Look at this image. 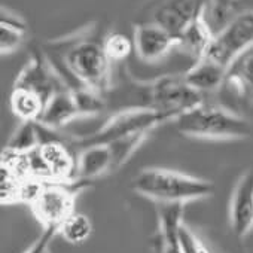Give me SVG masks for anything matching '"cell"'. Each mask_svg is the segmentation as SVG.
<instances>
[{"mask_svg": "<svg viewBox=\"0 0 253 253\" xmlns=\"http://www.w3.org/2000/svg\"><path fill=\"white\" fill-rule=\"evenodd\" d=\"M133 189L139 195L161 204L183 206L191 201L211 197L214 185L210 180L176 170L148 167L136 174L133 179Z\"/></svg>", "mask_w": 253, "mask_h": 253, "instance_id": "1", "label": "cell"}, {"mask_svg": "<svg viewBox=\"0 0 253 253\" xmlns=\"http://www.w3.org/2000/svg\"><path fill=\"white\" fill-rule=\"evenodd\" d=\"M176 128L192 139L249 140L253 139V122L217 104H200L176 119Z\"/></svg>", "mask_w": 253, "mask_h": 253, "instance_id": "2", "label": "cell"}, {"mask_svg": "<svg viewBox=\"0 0 253 253\" xmlns=\"http://www.w3.org/2000/svg\"><path fill=\"white\" fill-rule=\"evenodd\" d=\"M58 43L63 48V63L79 86L104 95L112 86V61L103 45L86 35H75Z\"/></svg>", "mask_w": 253, "mask_h": 253, "instance_id": "3", "label": "cell"}, {"mask_svg": "<svg viewBox=\"0 0 253 253\" xmlns=\"http://www.w3.org/2000/svg\"><path fill=\"white\" fill-rule=\"evenodd\" d=\"M171 119L169 115L151 107H130L110 116L100 128L91 134L73 139L79 149L91 145H107L136 134H148L155 126Z\"/></svg>", "mask_w": 253, "mask_h": 253, "instance_id": "4", "label": "cell"}, {"mask_svg": "<svg viewBox=\"0 0 253 253\" xmlns=\"http://www.w3.org/2000/svg\"><path fill=\"white\" fill-rule=\"evenodd\" d=\"M89 182H41L32 195L29 206L33 216L43 228H60L75 213L76 197Z\"/></svg>", "mask_w": 253, "mask_h": 253, "instance_id": "5", "label": "cell"}, {"mask_svg": "<svg viewBox=\"0 0 253 253\" xmlns=\"http://www.w3.org/2000/svg\"><path fill=\"white\" fill-rule=\"evenodd\" d=\"M253 46V9L243 11L214 33L207 58L228 70L231 63L246 49Z\"/></svg>", "mask_w": 253, "mask_h": 253, "instance_id": "6", "label": "cell"}, {"mask_svg": "<svg viewBox=\"0 0 253 253\" xmlns=\"http://www.w3.org/2000/svg\"><path fill=\"white\" fill-rule=\"evenodd\" d=\"M151 107L176 119L182 113L204 103V95L192 88L185 75H166L149 85Z\"/></svg>", "mask_w": 253, "mask_h": 253, "instance_id": "7", "label": "cell"}, {"mask_svg": "<svg viewBox=\"0 0 253 253\" xmlns=\"http://www.w3.org/2000/svg\"><path fill=\"white\" fill-rule=\"evenodd\" d=\"M207 9L209 0H149L143 9V21L154 23L177 38Z\"/></svg>", "mask_w": 253, "mask_h": 253, "instance_id": "8", "label": "cell"}, {"mask_svg": "<svg viewBox=\"0 0 253 253\" xmlns=\"http://www.w3.org/2000/svg\"><path fill=\"white\" fill-rule=\"evenodd\" d=\"M15 86L27 88L41 95L46 104L61 89L67 88L52 63L43 54H33L15 79Z\"/></svg>", "mask_w": 253, "mask_h": 253, "instance_id": "9", "label": "cell"}, {"mask_svg": "<svg viewBox=\"0 0 253 253\" xmlns=\"http://www.w3.org/2000/svg\"><path fill=\"white\" fill-rule=\"evenodd\" d=\"M41 125L42 142L38 146L39 155L45 164L48 171L49 182H73L76 180V167H78V155H75L69 146L60 140L52 137H45V126Z\"/></svg>", "mask_w": 253, "mask_h": 253, "instance_id": "10", "label": "cell"}, {"mask_svg": "<svg viewBox=\"0 0 253 253\" xmlns=\"http://www.w3.org/2000/svg\"><path fill=\"white\" fill-rule=\"evenodd\" d=\"M229 226L237 238H246L253 231V170L243 173L229 201Z\"/></svg>", "mask_w": 253, "mask_h": 253, "instance_id": "11", "label": "cell"}, {"mask_svg": "<svg viewBox=\"0 0 253 253\" xmlns=\"http://www.w3.org/2000/svg\"><path fill=\"white\" fill-rule=\"evenodd\" d=\"M133 43L137 57L145 63H157L176 49V38L173 35L146 21H140L134 26Z\"/></svg>", "mask_w": 253, "mask_h": 253, "instance_id": "12", "label": "cell"}, {"mask_svg": "<svg viewBox=\"0 0 253 253\" xmlns=\"http://www.w3.org/2000/svg\"><path fill=\"white\" fill-rule=\"evenodd\" d=\"M116 170V157L112 143L91 145L79 149L76 180L89 182L92 179L115 173Z\"/></svg>", "mask_w": 253, "mask_h": 253, "instance_id": "13", "label": "cell"}, {"mask_svg": "<svg viewBox=\"0 0 253 253\" xmlns=\"http://www.w3.org/2000/svg\"><path fill=\"white\" fill-rule=\"evenodd\" d=\"M209 9L200 14L177 38H176V49L194 58V63L206 57L214 33L209 23Z\"/></svg>", "mask_w": 253, "mask_h": 253, "instance_id": "14", "label": "cell"}, {"mask_svg": "<svg viewBox=\"0 0 253 253\" xmlns=\"http://www.w3.org/2000/svg\"><path fill=\"white\" fill-rule=\"evenodd\" d=\"M223 85L234 91L241 100L253 104V46L231 63Z\"/></svg>", "mask_w": 253, "mask_h": 253, "instance_id": "15", "label": "cell"}, {"mask_svg": "<svg viewBox=\"0 0 253 253\" xmlns=\"http://www.w3.org/2000/svg\"><path fill=\"white\" fill-rule=\"evenodd\" d=\"M78 118H81V113L75 101L72 88H64L48 101L39 124L55 131Z\"/></svg>", "mask_w": 253, "mask_h": 253, "instance_id": "16", "label": "cell"}, {"mask_svg": "<svg viewBox=\"0 0 253 253\" xmlns=\"http://www.w3.org/2000/svg\"><path fill=\"white\" fill-rule=\"evenodd\" d=\"M29 27L21 15L2 6L0 12V54L8 55L18 51L27 39Z\"/></svg>", "mask_w": 253, "mask_h": 253, "instance_id": "17", "label": "cell"}, {"mask_svg": "<svg viewBox=\"0 0 253 253\" xmlns=\"http://www.w3.org/2000/svg\"><path fill=\"white\" fill-rule=\"evenodd\" d=\"M183 75L186 82L192 88L204 94V92L214 91L220 85H223L226 70L219 64H216L214 61H211L210 58L203 57L201 60L195 61L194 66Z\"/></svg>", "mask_w": 253, "mask_h": 253, "instance_id": "18", "label": "cell"}, {"mask_svg": "<svg viewBox=\"0 0 253 253\" xmlns=\"http://www.w3.org/2000/svg\"><path fill=\"white\" fill-rule=\"evenodd\" d=\"M9 104L12 113L21 122H39L46 107V101L41 95L27 88L15 85L9 97Z\"/></svg>", "mask_w": 253, "mask_h": 253, "instance_id": "19", "label": "cell"}, {"mask_svg": "<svg viewBox=\"0 0 253 253\" xmlns=\"http://www.w3.org/2000/svg\"><path fill=\"white\" fill-rule=\"evenodd\" d=\"M182 207L179 204H163L161 209V235L163 253H180L177 241V228L182 222Z\"/></svg>", "mask_w": 253, "mask_h": 253, "instance_id": "20", "label": "cell"}, {"mask_svg": "<svg viewBox=\"0 0 253 253\" xmlns=\"http://www.w3.org/2000/svg\"><path fill=\"white\" fill-rule=\"evenodd\" d=\"M41 142H42V134H41L39 122H21L6 145V152L26 154L38 148Z\"/></svg>", "mask_w": 253, "mask_h": 253, "instance_id": "21", "label": "cell"}, {"mask_svg": "<svg viewBox=\"0 0 253 253\" xmlns=\"http://www.w3.org/2000/svg\"><path fill=\"white\" fill-rule=\"evenodd\" d=\"M91 232H92L91 219L86 214L78 211L69 216L58 228V235H61L70 244H81L86 241Z\"/></svg>", "mask_w": 253, "mask_h": 253, "instance_id": "22", "label": "cell"}, {"mask_svg": "<svg viewBox=\"0 0 253 253\" xmlns=\"http://www.w3.org/2000/svg\"><path fill=\"white\" fill-rule=\"evenodd\" d=\"M75 101L78 104L81 118H89V116H97L104 110V100L103 95L88 89L85 86H76L72 88Z\"/></svg>", "mask_w": 253, "mask_h": 253, "instance_id": "23", "label": "cell"}, {"mask_svg": "<svg viewBox=\"0 0 253 253\" xmlns=\"http://www.w3.org/2000/svg\"><path fill=\"white\" fill-rule=\"evenodd\" d=\"M101 45H103L104 54L107 55V58L112 63L124 61L125 58H128V55L131 54V51L134 48V43L122 33H116V32L109 33L103 39Z\"/></svg>", "mask_w": 253, "mask_h": 253, "instance_id": "24", "label": "cell"}, {"mask_svg": "<svg viewBox=\"0 0 253 253\" xmlns=\"http://www.w3.org/2000/svg\"><path fill=\"white\" fill-rule=\"evenodd\" d=\"M177 241L180 253H210L195 232L182 220L177 228Z\"/></svg>", "mask_w": 253, "mask_h": 253, "instance_id": "25", "label": "cell"}, {"mask_svg": "<svg viewBox=\"0 0 253 253\" xmlns=\"http://www.w3.org/2000/svg\"><path fill=\"white\" fill-rule=\"evenodd\" d=\"M240 0H209V18L214 26H225Z\"/></svg>", "mask_w": 253, "mask_h": 253, "instance_id": "26", "label": "cell"}, {"mask_svg": "<svg viewBox=\"0 0 253 253\" xmlns=\"http://www.w3.org/2000/svg\"><path fill=\"white\" fill-rule=\"evenodd\" d=\"M55 235H58L57 228H43L38 240L24 253H49V246Z\"/></svg>", "mask_w": 253, "mask_h": 253, "instance_id": "27", "label": "cell"}]
</instances>
